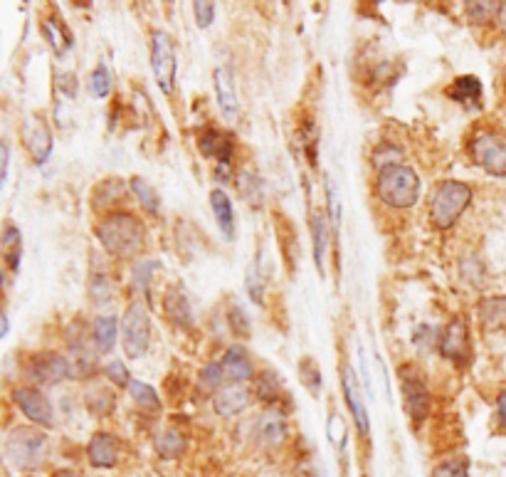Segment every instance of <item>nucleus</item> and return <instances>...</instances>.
<instances>
[{"mask_svg":"<svg viewBox=\"0 0 506 477\" xmlns=\"http://www.w3.org/2000/svg\"><path fill=\"white\" fill-rule=\"evenodd\" d=\"M97 238L114 258H134L144 248V228L129 213H114L97 225Z\"/></svg>","mask_w":506,"mask_h":477,"instance_id":"f257e3e1","label":"nucleus"},{"mask_svg":"<svg viewBox=\"0 0 506 477\" xmlns=\"http://www.w3.org/2000/svg\"><path fill=\"white\" fill-rule=\"evenodd\" d=\"M378 196L390 208H410L420 199V179L413 169L390 163L378 173Z\"/></svg>","mask_w":506,"mask_h":477,"instance_id":"f03ea898","label":"nucleus"},{"mask_svg":"<svg viewBox=\"0 0 506 477\" xmlns=\"http://www.w3.org/2000/svg\"><path fill=\"white\" fill-rule=\"evenodd\" d=\"M472 200V189L462 181H445L430 199V218L440 230L455 225Z\"/></svg>","mask_w":506,"mask_h":477,"instance_id":"7ed1b4c3","label":"nucleus"},{"mask_svg":"<svg viewBox=\"0 0 506 477\" xmlns=\"http://www.w3.org/2000/svg\"><path fill=\"white\" fill-rule=\"evenodd\" d=\"M5 455L21 470H35L45 463L48 437L38 428H15L5 440Z\"/></svg>","mask_w":506,"mask_h":477,"instance_id":"20e7f679","label":"nucleus"},{"mask_svg":"<svg viewBox=\"0 0 506 477\" xmlns=\"http://www.w3.org/2000/svg\"><path fill=\"white\" fill-rule=\"evenodd\" d=\"M469 154L479 169L494 176H506V134L502 131H482L469 144Z\"/></svg>","mask_w":506,"mask_h":477,"instance_id":"39448f33","label":"nucleus"},{"mask_svg":"<svg viewBox=\"0 0 506 477\" xmlns=\"http://www.w3.org/2000/svg\"><path fill=\"white\" fill-rule=\"evenodd\" d=\"M121 331H124V351L129 358H139L146 354L151 341V322L146 309L141 307L139 302L131 305L124 314V322H121Z\"/></svg>","mask_w":506,"mask_h":477,"instance_id":"423d86ee","label":"nucleus"},{"mask_svg":"<svg viewBox=\"0 0 506 477\" xmlns=\"http://www.w3.org/2000/svg\"><path fill=\"white\" fill-rule=\"evenodd\" d=\"M151 67L159 80V87L166 94L173 92L176 84V45L169 32H153V48H151Z\"/></svg>","mask_w":506,"mask_h":477,"instance_id":"0eeeda50","label":"nucleus"},{"mask_svg":"<svg viewBox=\"0 0 506 477\" xmlns=\"http://www.w3.org/2000/svg\"><path fill=\"white\" fill-rule=\"evenodd\" d=\"M15 403L21 406V411L25 416L31 418L35 426L50 428L52 426V406L50 401L45 398V393H40L38 388H18L15 393Z\"/></svg>","mask_w":506,"mask_h":477,"instance_id":"6e6552de","label":"nucleus"},{"mask_svg":"<svg viewBox=\"0 0 506 477\" xmlns=\"http://www.w3.org/2000/svg\"><path fill=\"white\" fill-rule=\"evenodd\" d=\"M31 376L42 384H57V381L72 376V367L70 361L60 354H42L32 361Z\"/></svg>","mask_w":506,"mask_h":477,"instance_id":"1a4fd4ad","label":"nucleus"},{"mask_svg":"<svg viewBox=\"0 0 506 477\" xmlns=\"http://www.w3.org/2000/svg\"><path fill=\"white\" fill-rule=\"evenodd\" d=\"M403 396H406V406L410 418L415 423H423L430 411V393H427L425 384L415 376H407L403 371Z\"/></svg>","mask_w":506,"mask_h":477,"instance_id":"9d476101","label":"nucleus"},{"mask_svg":"<svg viewBox=\"0 0 506 477\" xmlns=\"http://www.w3.org/2000/svg\"><path fill=\"white\" fill-rule=\"evenodd\" d=\"M440 349H442V357L452 358L457 364H465L469 358V339H467V324L462 319H455L447 327L445 337L440 341Z\"/></svg>","mask_w":506,"mask_h":477,"instance_id":"9b49d317","label":"nucleus"},{"mask_svg":"<svg viewBox=\"0 0 506 477\" xmlns=\"http://www.w3.org/2000/svg\"><path fill=\"white\" fill-rule=\"evenodd\" d=\"M200 151H203L205 156L218 159L220 176L225 179L230 171V159H232V139L225 137V134H220V131H205V134L200 137Z\"/></svg>","mask_w":506,"mask_h":477,"instance_id":"f8f14e48","label":"nucleus"},{"mask_svg":"<svg viewBox=\"0 0 506 477\" xmlns=\"http://www.w3.org/2000/svg\"><path fill=\"white\" fill-rule=\"evenodd\" d=\"M215 94H218L220 111L225 114V119L235 121L240 114L238 92H235V82H232V72L228 67H218L215 70Z\"/></svg>","mask_w":506,"mask_h":477,"instance_id":"ddd939ff","label":"nucleus"},{"mask_svg":"<svg viewBox=\"0 0 506 477\" xmlns=\"http://www.w3.org/2000/svg\"><path fill=\"white\" fill-rule=\"evenodd\" d=\"M87 455H90L92 465L114 467L119 463V443L109 433H97L87 446Z\"/></svg>","mask_w":506,"mask_h":477,"instance_id":"4468645a","label":"nucleus"},{"mask_svg":"<svg viewBox=\"0 0 506 477\" xmlns=\"http://www.w3.org/2000/svg\"><path fill=\"white\" fill-rule=\"evenodd\" d=\"M215 411L220 416H238L240 411H245L249 406V391L242 384H232V386L222 388L218 396H215Z\"/></svg>","mask_w":506,"mask_h":477,"instance_id":"2eb2a0df","label":"nucleus"},{"mask_svg":"<svg viewBox=\"0 0 506 477\" xmlns=\"http://www.w3.org/2000/svg\"><path fill=\"white\" fill-rule=\"evenodd\" d=\"M25 144H28V151L32 154L35 163H45L52 151V137L48 124L42 119L32 121V127H28L25 131Z\"/></svg>","mask_w":506,"mask_h":477,"instance_id":"dca6fc26","label":"nucleus"},{"mask_svg":"<svg viewBox=\"0 0 506 477\" xmlns=\"http://www.w3.org/2000/svg\"><path fill=\"white\" fill-rule=\"evenodd\" d=\"M220 364H222V371H225V381L242 384V381H248L252 376V361H249L242 347H230Z\"/></svg>","mask_w":506,"mask_h":477,"instance_id":"f3484780","label":"nucleus"},{"mask_svg":"<svg viewBox=\"0 0 506 477\" xmlns=\"http://www.w3.org/2000/svg\"><path fill=\"white\" fill-rule=\"evenodd\" d=\"M344 391H346V398H348V406H351V413L356 418V426L358 430L366 436L368 433V413H366V403H363V398L358 393V384H356V374L351 371V368H344Z\"/></svg>","mask_w":506,"mask_h":477,"instance_id":"a211bd4d","label":"nucleus"},{"mask_svg":"<svg viewBox=\"0 0 506 477\" xmlns=\"http://www.w3.org/2000/svg\"><path fill=\"white\" fill-rule=\"evenodd\" d=\"M257 433L265 440V446H282L284 437H287V420L279 411H267L265 416L259 418Z\"/></svg>","mask_w":506,"mask_h":477,"instance_id":"6ab92c4d","label":"nucleus"},{"mask_svg":"<svg viewBox=\"0 0 506 477\" xmlns=\"http://www.w3.org/2000/svg\"><path fill=\"white\" fill-rule=\"evenodd\" d=\"M210 203H213V213H215V220H218L220 230L232 238L235 235V213H232V203L225 196V190L215 189L210 193Z\"/></svg>","mask_w":506,"mask_h":477,"instance_id":"aec40b11","label":"nucleus"},{"mask_svg":"<svg viewBox=\"0 0 506 477\" xmlns=\"http://www.w3.org/2000/svg\"><path fill=\"white\" fill-rule=\"evenodd\" d=\"M449 97L459 102V104H465V107H479V102H482V84L472 75L459 77L455 82V87L449 90Z\"/></svg>","mask_w":506,"mask_h":477,"instance_id":"412c9836","label":"nucleus"},{"mask_svg":"<svg viewBox=\"0 0 506 477\" xmlns=\"http://www.w3.org/2000/svg\"><path fill=\"white\" fill-rule=\"evenodd\" d=\"M163 305H166V314H169L176 324H183V327H190L193 322V312H190V305L186 295L180 289H169L166 297H163Z\"/></svg>","mask_w":506,"mask_h":477,"instance_id":"4be33fe9","label":"nucleus"},{"mask_svg":"<svg viewBox=\"0 0 506 477\" xmlns=\"http://www.w3.org/2000/svg\"><path fill=\"white\" fill-rule=\"evenodd\" d=\"M3 258L8 262V268L13 272H18L21 269V258H22V238H21V230L15 228V225H5L3 230Z\"/></svg>","mask_w":506,"mask_h":477,"instance_id":"5701e85b","label":"nucleus"},{"mask_svg":"<svg viewBox=\"0 0 506 477\" xmlns=\"http://www.w3.org/2000/svg\"><path fill=\"white\" fill-rule=\"evenodd\" d=\"M117 341V319L114 317H100L94 322V344L101 354H107L114 349Z\"/></svg>","mask_w":506,"mask_h":477,"instance_id":"b1692460","label":"nucleus"},{"mask_svg":"<svg viewBox=\"0 0 506 477\" xmlns=\"http://www.w3.org/2000/svg\"><path fill=\"white\" fill-rule=\"evenodd\" d=\"M327 248H328V228H327V218L324 216H317L314 218V260H317V268L324 278V265H327Z\"/></svg>","mask_w":506,"mask_h":477,"instance_id":"393cba45","label":"nucleus"},{"mask_svg":"<svg viewBox=\"0 0 506 477\" xmlns=\"http://www.w3.org/2000/svg\"><path fill=\"white\" fill-rule=\"evenodd\" d=\"M87 406L97 416H107L114 408V393L107 386H92L87 391Z\"/></svg>","mask_w":506,"mask_h":477,"instance_id":"a878e982","label":"nucleus"},{"mask_svg":"<svg viewBox=\"0 0 506 477\" xmlns=\"http://www.w3.org/2000/svg\"><path fill=\"white\" fill-rule=\"evenodd\" d=\"M156 450H159L163 457H179L183 450H186V440L180 436L179 430H163L159 437H156Z\"/></svg>","mask_w":506,"mask_h":477,"instance_id":"bb28decb","label":"nucleus"},{"mask_svg":"<svg viewBox=\"0 0 506 477\" xmlns=\"http://www.w3.org/2000/svg\"><path fill=\"white\" fill-rule=\"evenodd\" d=\"M45 35H48L52 50L57 52V55H65V52L70 50L72 38H70V32L62 28V22L45 21Z\"/></svg>","mask_w":506,"mask_h":477,"instance_id":"cd10ccee","label":"nucleus"},{"mask_svg":"<svg viewBox=\"0 0 506 477\" xmlns=\"http://www.w3.org/2000/svg\"><path fill=\"white\" fill-rule=\"evenodd\" d=\"M129 391H131V396L136 398V403H139L141 408L156 411V408L161 406L159 393H156V391H153L151 386H146V384H141V381H131Z\"/></svg>","mask_w":506,"mask_h":477,"instance_id":"c85d7f7f","label":"nucleus"},{"mask_svg":"<svg viewBox=\"0 0 506 477\" xmlns=\"http://www.w3.org/2000/svg\"><path fill=\"white\" fill-rule=\"evenodd\" d=\"M131 189L136 193V199L144 208L149 210V213H159V196H156V190L151 189L149 183L144 179H134L131 181Z\"/></svg>","mask_w":506,"mask_h":477,"instance_id":"c756f323","label":"nucleus"},{"mask_svg":"<svg viewBox=\"0 0 506 477\" xmlns=\"http://www.w3.org/2000/svg\"><path fill=\"white\" fill-rule=\"evenodd\" d=\"M90 92L94 94V97H100V100H104V97H107V94L111 92V75H109V67H107V65H100L97 70L92 72Z\"/></svg>","mask_w":506,"mask_h":477,"instance_id":"7c9ffc66","label":"nucleus"},{"mask_svg":"<svg viewBox=\"0 0 506 477\" xmlns=\"http://www.w3.org/2000/svg\"><path fill=\"white\" fill-rule=\"evenodd\" d=\"M161 269L159 262H153V260H146V262H139L136 268H134V287L139 289L141 295H149V279L151 275Z\"/></svg>","mask_w":506,"mask_h":477,"instance_id":"2f4dec72","label":"nucleus"},{"mask_svg":"<svg viewBox=\"0 0 506 477\" xmlns=\"http://www.w3.org/2000/svg\"><path fill=\"white\" fill-rule=\"evenodd\" d=\"M248 292L252 302H262V297H265V275L259 268V260H255L248 269Z\"/></svg>","mask_w":506,"mask_h":477,"instance_id":"473e14b6","label":"nucleus"},{"mask_svg":"<svg viewBox=\"0 0 506 477\" xmlns=\"http://www.w3.org/2000/svg\"><path fill=\"white\" fill-rule=\"evenodd\" d=\"M299 376H301V384H304L311 393H318V388H321V374H318L317 364H314L311 358H304V361H301Z\"/></svg>","mask_w":506,"mask_h":477,"instance_id":"72a5a7b5","label":"nucleus"},{"mask_svg":"<svg viewBox=\"0 0 506 477\" xmlns=\"http://www.w3.org/2000/svg\"><path fill=\"white\" fill-rule=\"evenodd\" d=\"M502 11V3H467V13L475 22H486Z\"/></svg>","mask_w":506,"mask_h":477,"instance_id":"f704fd0d","label":"nucleus"},{"mask_svg":"<svg viewBox=\"0 0 506 477\" xmlns=\"http://www.w3.org/2000/svg\"><path fill=\"white\" fill-rule=\"evenodd\" d=\"M327 433H328V440H331V446L334 447H341L346 446V426H344V420L338 413L328 418V426H327Z\"/></svg>","mask_w":506,"mask_h":477,"instance_id":"c9c22d12","label":"nucleus"},{"mask_svg":"<svg viewBox=\"0 0 506 477\" xmlns=\"http://www.w3.org/2000/svg\"><path fill=\"white\" fill-rule=\"evenodd\" d=\"M277 388H279V378L275 371H265L262 374V381L257 386V396L265 398V401H277Z\"/></svg>","mask_w":506,"mask_h":477,"instance_id":"e433bc0d","label":"nucleus"},{"mask_svg":"<svg viewBox=\"0 0 506 477\" xmlns=\"http://www.w3.org/2000/svg\"><path fill=\"white\" fill-rule=\"evenodd\" d=\"M432 477H469L467 475V463H455V460H449V463H442V465L435 467V473Z\"/></svg>","mask_w":506,"mask_h":477,"instance_id":"4c0bfd02","label":"nucleus"},{"mask_svg":"<svg viewBox=\"0 0 506 477\" xmlns=\"http://www.w3.org/2000/svg\"><path fill=\"white\" fill-rule=\"evenodd\" d=\"M203 381H205V386L210 388H218L222 386V384H228V381H225L222 364H210V367H205V371H203Z\"/></svg>","mask_w":506,"mask_h":477,"instance_id":"58836bf2","label":"nucleus"},{"mask_svg":"<svg viewBox=\"0 0 506 477\" xmlns=\"http://www.w3.org/2000/svg\"><path fill=\"white\" fill-rule=\"evenodd\" d=\"M107 376H109V381H114L117 386H129L131 384L129 371H126V367H124L121 361H111L109 367H107Z\"/></svg>","mask_w":506,"mask_h":477,"instance_id":"ea45409f","label":"nucleus"},{"mask_svg":"<svg viewBox=\"0 0 506 477\" xmlns=\"http://www.w3.org/2000/svg\"><path fill=\"white\" fill-rule=\"evenodd\" d=\"M92 297H94V305H107V299L111 297V287L107 278H100L94 279V285H92Z\"/></svg>","mask_w":506,"mask_h":477,"instance_id":"a19ab883","label":"nucleus"},{"mask_svg":"<svg viewBox=\"0 0 506 477\" xmlns=\"http://www.w3.org/2000/svg\"><path fill=\"white\" fill-rule=\"evenodd\" d=\"M215 18V5L213 3H196V21L198 28H208L210 22Z\"/></svg>","mask_w":506,"mask_h":477,"instance_id":"79ce46f5","label":"nucleus"},{"mask_svg":"<svg viewBox=\"0 0 506 477\" xmlns=\"http://www.w3.org/2000/svg\"><path fill=\"white\" fill-rule=\"evenodd\" d=\"M230 322H232V329L238 331L240 337H248L249 334V322L245 317V312L240 307H232L230 309Z\"/></svg>","mask_w":506,"mask_h":477,"instance_id":"37998d69","label":"nucleus"},{"mask_svg":"<svg viewBox=\"0 0 506 477\" xmlns=\"http://www.w3.org/2000/svg\"><path fill=\"white\" fill-rule=\"evenodd\" d=\"M327 196H328V208H331V220L338 225L341 220V208H338V199L334 196V181L327 176Z\"/></svg>","mask_w":506,"mask_h":477,"instance_id":"c03bdc74","label":"nucleus"},{"mask_svg":"<svg viewBox=\"0 0 506 477\" xmlns=\"http://www.w3.org/2000/svg\"><path fill=\"white\" fill-rule=\"evenodd\" d=\"M57 84H60V90L67 92L70 97L77 94V87H74V84H77V77H74L72 72H62L60 77H57Z\"/></svg>","mask_w":506,"mask_h":477,"instance_id":"a18cd8bd","label":"nucleus"},{"mask_svg":"<svg viewBox=\"0 0 506 477\" xmlns=\"http://www.w3.org/2000/svg\"><path fill=\"white\" fill-rule=\"evenodd\" d=\"M0 154H3V183H8V169H11V163H8V144L0 146Z\"/></svg>","mask_w":506,"mask_h":477,"instance_id":"49530a36","label":"nucleus"},{"mask_svg":"<svg viewBox=\"0 0 506 477\" xmlns=\"http://www.w3.org/2000/svg\"><path fill=\"white\" fill-rule=\"evenodd\" d=\"M496 408H499V420H502V426L506 428V391L499 396V403H496Z\"/></svg>","mask_w":506,"mask_h":477,"instance_id":"de8ad7c7","label":"nucleus"},{"mask_svg":"<svg viewBox=\"0 0 506 477\" xmlns=\"http://www.w3.org/2000/svg\"><path fill=\"white\" fill-rule=\"evenodd\" d=\"M52 477H82L80 473H74V470H57V473H52Z\"/></svg>","mask_w":506,"mask_h":477,"instance_id":"09e8293b","label":"nucleus"},{"mask_svg":"<svg viewBox=\"0 0 506 477\" xmlns=\"http://www.w3.org/2000/svg\"><path fill=\"white\" fill-rule=\"evenodd\" d=\"M499 21H502V28L506 32V3H502V11H499Z\"/></svg>","mask_w":506,"mask_h":477,"instance_id":"8fccbe9b","label":"nucleus"},{"mask_svg":"<svg viewBox=\"0 0 506 477\" xmlns=\"http://www.w3.org/2000/svg\"><path fill=\"white\" fill-rule=\"evenodd\" d=\"M0 334H3V337L8 334V317H5V314H3V329H0Z\"/></svg>","mask_w":506,"mask_h":477,"instance_id":"3c124183","label":"nucleus"}]
</instances>
